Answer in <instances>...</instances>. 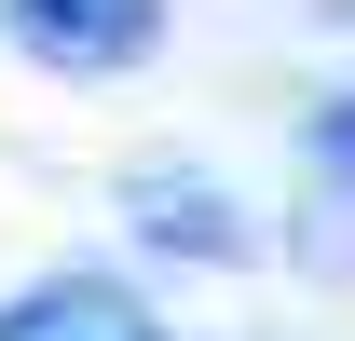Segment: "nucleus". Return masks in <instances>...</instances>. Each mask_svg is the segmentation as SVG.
<instances>
[{
    "mask_svg": "<svg viewBox=\"0 0 355 341\" xmlns=\"http://www.w3.org/2000/svg\"><path fill=\"white\" fill-rule=\"evenodd\" d=\"M314 164L355 177V96H328V110H314Z\"/></svg>",
    "mask_w": 355,
    "mask_h": 341,
    "instance_id": "20e7f679",
    "label": "nucleus"
},
{
    "mask_svg": "<svg viewBox=\"0 0 355 341\" xmlns=\"http://www.w3.org/2000/svg\"><path fill=\"white\" fill-rule=\"evenodd\" d=\"M0 28L55 82H110V69H137V55L164 42V0H0Z\"/></svg>",
    "mask_w": 355,
    "mask_h": 341,
    "instance_id": "f257e3e1",
    "label": "nucleus"
},
{
    "mask_svg": "<svg viewBox=\"0 0 355 341\" xmlns=\"http://www.w3.org/2000/svg\"><path fill=\"white\" fill-rule=\"evenodd\" d=\"M123 205H137V246H164V259H246V218L205 177H137Z\"/></svg>",
    "mask_w": 355,
    "mask_h": 341,
    "instance_id": "7ed1b4c3",
    "label": "nucleus"
},
{
    "mask_svg": "<svg viewBox=\"0 0 355 341\" xmlns=\"http://www.w3.org/2000/svg\"><path fill=\"white\" fill-rule=\"evenodd\" d=\"M0 341H164V314L123 287V273H42V287H14L0 300Z\"/></svg>",
    "mask_w": 355,
    "mask_h": 341,
    "instance_id": "f03ea898",
    "label": "nucleus"
}]
</instances>
